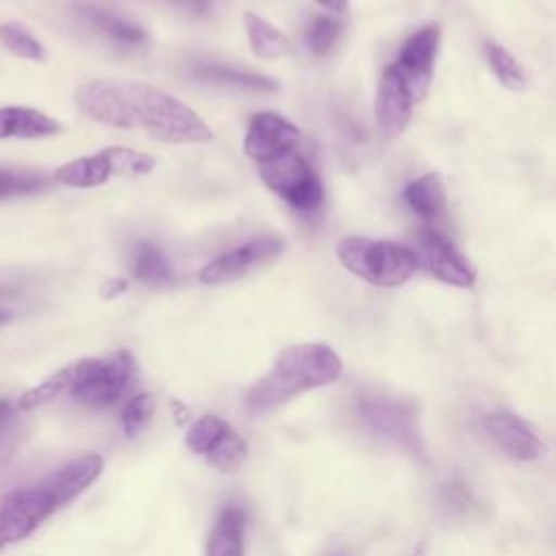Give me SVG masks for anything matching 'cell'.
I'll return each mask as SVG.
<instances>
[{"mask_svg": "<svg viewBox=\"0 0 556 556\" xmlns=\"http://www.w3.org/2000/svg\"><path fill=\"white\" fill-rule=\"evenodd\" d=\"M74 102L85 117L98 124L122 130L141 128L167 143H202L213 137L191 106L141 80H89L76 89Z\"/></svg>", "mask_w": 556, "mask_h": 556, "instance_id": "cell-1", "label": "cell"}, {"mask_svg": "<svg viewBox=\"0 0 556 556\" xmlns=\"http://www.w3.org/2000/svg\"><path fill=\"white\" fill-rule=\"evenodd\" d=\"M341 376V358L326 343H295L285 348L271 369L256 380L245 397L252 415H267L295 395L326 387Z\"/></svg>", "mask_w": 556, "mask_h": 556, "instance_id": "cell-2", "label": "cell"}, {"mask_svg": "<svg viewBox=\"0 0 556 556\" xmlns=\"http://www.w3.org/2000/svg\"><path fill=\"white\" fill-rule=\"evenodd\" d=\"M337 258L350 274L376 287H400L408 282L419 267L410 248L367 237L339 239Z\"/></svg>", "mask_w": 556, "mask_h": 556, "instance_id": "cell-3", "label": "cell"}, {"mask_svg": "<svg viewBox=\"0 0 556 556\" xmlns=\"http://www.w3.org/2000/svg\"><path fill=\"white\" fill-rule=\"evenodd\" d=\"M132 356L126 350L76 361L72 363V384L67 391L80 404L104 408L119 400L132 378Z\"/></svg>", "mask_w": 556, "mask_h": 556, "instance_id": "cell-4", "label": "cell"}, {"mask_svg": "<svg viewBox=\"0 0 556 556\" xmlns=\"http://www.w3.org/2000/svg\"><path fill=\"white\" fill-rule=\"evenodd\" d=\"M261 180L291 208L313 211L324 200V187L298 150H287L256 165Z\"/></svg>", "mask_w": 556, "mask_h": 556, "instance_id": "cell-5", "label": "cell"}, {"mask_svg": "<svg viewBox=\"0 0 556 556\" xmlns=\"http://www.w3.org/2000/svg\"><path fill=\"white\" fill-rule=\"evenodd\" d=\"M358 415L378 437L391 441L395 447L415 458H426L417 426V410L413 404L384 395H363L358 400Z\"/></svg>", "mask_w": 556, "mask_h": 556, "instance_id": "cell-6", "label": "cell"}, {"mask_svg": "<svg viewBox=\"0 0 556 556\" xmlns=\"http://www.w3.org/2000/svg\"><path fill=\"white\" fill-rule=\"evenodd\" d=\"M54 510L56 508L41 482L4 495L0 502V552L30 536Z\"/></svg>", "mask_w": 556, "mask_h": 556, "instance_id": "cell-7", "label": "cell"}, {"mask_svg": "<svg viewBox=\"0 0 556 556\" xmlns=\"http://www.w3.org/2000/svg\"><path fill=\"white\" fill-rule=\"evenodd\" d=\"M282 250H285V241L280 237H271V235L256 237L206 263L200 269V282L217 287V285L241 280L252 271L274 263L282 254Z\"/></svg>", "mask_w": 556, "mask_h": 556, "instance_id": "cell-8", "label": "cell"}, {"mask_svg": "<svg viewBox=\"0 0 556 556\" xmlns=\"http://www.w3.org/2000/svg\"><path fill=\"white\" fill-rule=\"evenodd\" d=\"M439 24H428L410 35L397 59L391 63L400 74L404 87L408 89L413 102H421L430 89L432 72H434V56L439 50Z\"/></svg>", "mask_w": 556, "mask_h": 556, "instance_id": "cell-9", "label": "cell"}, {"mask_svg": "<svg viewBox=\"0 0 556 556\" xmlns=\"http://www.w3.org/2000/svg\"><path fill=\"white\" fill-rule=\"evenodd\" d=\"M300 141L302 132L295 124H291L278 113L263 111L250 119L243 139V152L256 163H263L287 150H295Z\"/></svg>", "mask_w": 556, "mask_h": 556, "instance_id": "cell-10", "label": "cell"}, {"mask_svg": "<svg viewBox=\"0 0 556 556\" xmlns=\"http://www.w3.org/2000/svg\"><path fill=\"white\" fill-rule=\"evenodd\" d=\"M417 263L421 261L424 267L441 282L469 289L476 282V271L463 258V254L437 230H424L417 243Z\"/></svg>", "mask_w": 556, "mask_h": 556, "instance_id": "cell-11", "label": "cell"}, {"mask_svg": "<svg viewBox=\"0 0 556 556\" xmlns=\"http://www.w3.org/2000/svg\"><path fill=\"white\" fill-rule=\"evenodd\" d=\"M413 98L393 65H387L376 91V124L384 137H397L413 117Z\"/></svg>", "mask_w": 556, "mask_h": 556, "instance_id": "cell-12", "label": "cell"}, {"mask_svg": "<svg viewBox=\"0 0 556 556\" xmlns=\"http://www.w3.org/2000/svg\"><path fill=\"white\" fill-rule=\"evenodd\" d=\"M102 469L104 460L100 454H85L46 476L41 480V486L48 491L54 508L59 510L72 500H76L87 486H91L102 473Z\"/></svg>", "mask_w": 556, "mask_h": 556, "instance_id": "cell-13", "label": "cell"}, {"mask_svg": "<svg viewBox=\"0 0 556 556\" xmlns=\"http://www.w3.org/2000/svg\"><path fill=\"white\" fill-rule=\"evenodd\" d=\"M484 428L489 437L500 445V450L517 460H534L545 452L539 434L523 419L508 410L491 413L484 419Z\"/></svg>", "mask_w": 556, "mask_h": 556, "instance_id": "cell-14", "label": "cell"}, {"mask_svg": "<svg viewBox=\"0 0 556 556\" xmlns=\"http://www.w3.org/2000/svg\"><path fill=\"white\" fill-rule=\"evenodd\" d=\"M59 132H61V124L39 109L22 106V104L0 106V141L43 139Z\"/></svg>", "mask_w": 556, "mask_h": 556, "instance_id": "cell-15", "label": "cell"}, {"mask_svg": "<svg viewBox=\"0 0 556 556\" xmlns=\"http://www.w3.org/2000/svg\"><path fill=\"white\" fill-rule=\"evenodd\" d=\"M191 74L202 83L217 85V87H230V89H239L245 93H267V91L278 89V83L267 76L245 72L239 67H230V65H222V63H193Z\"/></svg>", "mask_w": 556, "mask_h": 556, "instance_id": "cell-16", "label": "cell"}, {"mask_svg": "<svg viewBox=\"0 0 556 556\" xmlns=\"http://www.w3.org/2000/svg\"><path fill=\"white\" fill-rule=\"evenodd\" d=\"M111 176H113L111 161H109L106 152L100 150L96 154L78 156V159L63 163L61 167L54 169L52 180L61 182L65 187H74V189H93V187H102L104 182H109Z\"/></svg>", "mask_w": 556, "mask_h": 556, "instance_id": "cell-17", "label": "cell"}, {"mask_svg": "<svg viewBox=\"0 0 556 556\" xmlns=\"http://www.w3.org/2000/svg\"><path fill=\"white\" fill-rule=\"evenodd\" d=\"M243 532H245V515L237 504H228L217 515L206 556H243Z\"/></svg>", "mask_w": 556, "mask_h": 556, "instance_id": "cell-18", "label": "cell"}, {"mask_svg": "<svg viewBox=\"0 0 556 556\" xmlns=\"http://www.w3.org/2000/svg\"><path fill=\"white\" fill-rule=\"evenodd\" d=\"M243 26H245L248 41H250L254 56H258L263 61H276V59H282L289 54V50H291L289 37L282 30H278L271 22H267L265 17H261L252 11H245Z\"/></svg>", "mask_w": 556, "mask_h": 556, "instance_id": "cell-19", "label": "cell"}, {"mask_svg": "<svg viewBox=\"0 0 556 556\" xmlns=\"http://www.w3.org/2000/svg\"><path fill=\"white\" fill-rule=\"evenodd\" d=\"M404 200L415 215L434 222L445 213V187L437 174H424L406 185Z\"/></svg>", "mask_w": 556, "mask_h": 556, "instance_id": "cell-20", "label": "cell"}, {"mask_svg": "<svg viewBox=\"0 0 556 556\" xmlns=\"http://www.w3.org/2000/svg\"><path fill=\"white\" fill-rule=\"evenodd\" d=\"M83 17L109 39L124 43V46H141L146 41V30L119 15H113L98 7H80Z\"/></svg>", "mask_w": 556, "mask_h": 556, "instance_id": "cell-21", "label": "cell"}, {"mask_svg": "<svg viewBox=\"0 0 556 556\" xmlns=\"http://www.w3.org/2000/svg\"><path fill=\"white\" fill-rule=\"evenodd\" d=\"M130 271L137 280L148 285H163L172 280V269L165 254L150 241L141 239L135 243L130 254Z\"/></svg>", "mask_w": 556, "mask_h": 556, "instance_id": "cell-22", "label": "cell"}, {"mask_svg": "<svg viewBox=\"0 0 556 556\" xmlns=\"http://www.w3.org/2000/svg\"><path fill=\"white\" fill-rule=\"evenodd\" d=\"M50 185H52V178L39 169L0 165V202L37 195L46 191Z\"/></svg>", "mask_w": 556, "mask_h": 556, "instance_id": "cell-23", "label": "cell"}, {"mask_svg": "<svg viewBox=\"0 0 556 556\" xmlns=\"http://www.w3.org/2000/svg\"><path fill=\"white\" fill-rule=\"evenodd\" d=\"M0 46L4 50H9L11 54L24 59V61L39 63L46 56V50H43L41 41L17 22H2L0 24Z\"/></svg>", "mask_w": 556, "mask_h": 556, "instance_id": "cell-24", "label": "cell"}, {"mask_svg": "<svg viewBox=\"0 0 556 556\" xmlns=\"http://www.w3.org/2000/svg\"><path fill=\"white\" fill-rule=\"evenodd\" d=\"M484 54L491 72L506 89L521 91L526 87V74L506 48H502L495 41H484Z\"/></svg>", "mask_w": 556, "mask_h": 556, "instance_id": "cell-25", "label": "cell"}, {"mask_svg": "<svg viewBox=\"0 0 556 556\" xmlns=\"http://www.w3.org/2000/svg\"><path fill=\"white\" fill-rule=\"evenodd\" d=\"M70 384H72V365H65L63 369H59V371L50 374L46 380H41L37 387L22 393L20 400L15 402V406H17V410H33L46 402H52L61 393H65L70 389Z\"/></svg>", "mask_w": 556, "mask_h": 556, "instance_id": "cell-26", "label": "cell"}, {"mask_svg": "<svg viewBox=\"0 0 556 556\" xmlns=\"http://www.w3.org/2000/svg\"><path fill=\"white\" fill-rule=\"evenodd\" d=\"M204 458L208 460V465H213L224 473L237 471L248 458V443L232 428H228Z\"/></svg>", "mask_w": 556, "mask_h": 556, "instance_id": "cell-27", "label": "cell"}, {"mask_svg": "<svg viewBox=\"0 0 556 556\" xmlns=\"http://www.w3.org/2000/svg\"><path fill=\"white\" fill-rule=\"evenodd\" d=\"M230 426L222 417H217V415H202V417H198L191 424V428H189V432L185 437V443H187V447L193 454L206 456L208 450L224 437V432Z\"/></svg>", "mask_w": 556, "mask_h": 556, "instance_id": "cell-28", "label": "cell"}, {"mask_svg": "<svg viewBox=\"0 0 556 556\" xmlns=\"http://www.w3.org/2000/svg\"><path fill=\"white\" fill-rule=\"evenodd\" d=\"M24 437L26 430L17 419V406L11 400L0 397V467L17 452Z\"/></svg>", "mask_w": 556, "mask_h": 556, "instance_id": "cell-29", "label": "cell"}, {"mask_svg": "<svg viewBox=\"0 0 556 556\" xmlns=\"http://www.w3.org/2000/svg\"><path fill=\"white\" fill-rule=\"evenodd\" d=\"M104 152L111 161L113 176H143L156 167V161L150 154L137 152L132 148L111 146V148H104Z\"/></svg>", "mask_w": 556, "mask_h": 556, "instance_id": "cell-30", "label": "cell"}, {"mask_svg": "<svg viewBox=\"0 0 556 556\" xmlns=\"http://www.w3.org/2000/svg\"><path fill=\"white\" fill-rule=\"evenodd\" d=\"M339 33H341V24L334 17L315 15L304 30V43L313 54L321 56L334 46Z\"/></svg>", "mask_w": 556, "mask_h": 556, "instance_id": "cell-31", "label": "cell"}, {"mask_svg": "<svg viewBox=\"0 0 556 556\" xmlns=\"http://www.w3.org/2000/svg\"><path fill=\"white\" fill-rule=\"evenodd\" d=\"M152 413H154V397L150 393H139V395H132L126 404H124V410H122V426H124V432L128 437H135L139 432L146 430V426L150 424L152 419Z\"/></svg>", "mask_w": 556, "mask_h": 556, "instance_id": "cell-32", "label": "cell"}, {"mask_svg": "<svg viewBox=\"0 0 556 556\" xmlns=\"http://www.w3.org/2000/svg\"><path fill=\"white\" fill-rule=\"evenodd\" d=\"M126 287H128L126 280H109V282L104 285V289H102V295H104V298H113V295H117V293H124Z\"/></svg>", "mask_w": 556, "mask_h": 556, "instance_id": "cell-33", "label": "cell"}, {"mask_svg": "<svg viewBox=\"0 0 556 556\" xmlns=\"http://www.w3.org/2000/svg\"><path fill=\"white\" fill-rule=\"evenodd\" d=\"M176 4H180L182 9L195 11V13H204L211 7V0H174Z\"/></svg>", "mask_w": 556, "mask_h": 556, "instance_id": "cell-34", "label": "cell"}, {"mask_svg": "<svg viewBox=\"0 0 556 556\" xmlns=\"http://www.w3.org/2000/svg\"><path fill=\"white\" fill-rule=\"evenodd\" d=\"M315 2L321 4L324 9H330V11H337V13L345 11V7H348V0H315Z\"/></svg>", "mask_w": 556, "mask_h": 556, "instance_id": "cell-35", "label": "cell"}, {"mask_svg": "<svg viewBox=\"0 0 556 556\" xmlns=\"http://www.w3.org/2000/svg\"><path fill=\"white\" fill-rule=\"evenodd\" d=\"M11 321V313L9 311H4V308H0V328L2 326H7Z\"/></svg>", "mask_w": 556, "mask_h": 556, "instance_id": "cell-36", "label": "cell"}, {"mask_svg": "<svg viewBox=\"0 0 556 556\" xmlns=\"http://www.w3.org/2000/svg\"><path fill=\"white\" fill-rule=\"evenodd\" d=\"M334 556H343V554H334Z\"/></svg>", "mask_w": 556, "mask_h": 556, "instance_id": "cell-37", "label": "cell"}]
</instances>
